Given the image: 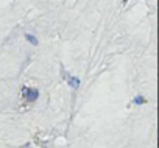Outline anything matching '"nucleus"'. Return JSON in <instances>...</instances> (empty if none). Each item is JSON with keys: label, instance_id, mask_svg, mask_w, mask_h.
<instances>
[{"label": "nucleus", "instance_id": "5", "mask_svg": "<svg viewBox=\"0 0 159 148\" xmlns=\"http://www.w3.org/2000/svg\"><path fill=\"white\" fill-rule=\"evenodd\" d=\"M123 3H126V0H123Z\"/></svg>", "mask_w": 159, "mask_h": 148}, {"label": "nucleus", "instance_id": "3", "mask_svg": "<svg viewBox=\"0 0 159 148\" xmlns=\"http://www.w3.org/2000/svg\"><path fill=\"white\" fill-rule=\"evenodd\" d=\"M25 39H27L31 45H38V44H39V41L36 39V36H33V34H30V33H25Z\"/></svg>", "mask_w": 159, "mask_h": 148}, {"label": "nucleus", "instance_id": "1", "mask_svg": "<svg viewBox=\"0 0 159 148\" xmlns=\"http://www.w3.org/2000/svg\"><path fill=\"white\" fill-rule=\"evenodd\" d=\"M22 97H24L25 101L33 103L39 98V91L34 89V87H22Z\"/></svg>", "mask_w": 159, "mask_h": 148}, {"label": "nucleus", "instance_id": "2", "mask_svg": "<svg viewBox=\"0 0 159 148\" xmlns=\"http://www.w3.org/2000/svg\"><path fill=\"white\" fill-rule=\"evenodd\" d=\"M64 80L69 83V86H70L72 89H78V87H80V84H81L80 78H76V77H72V75H69V73H66V72H64Z\"/></svg>", "mask_w": 159, "mask_h": 148}, {"label": "nucleus", "instance_id": "4", "mask_svg": "<svg viewBox=\"0 0 159 148\" xmlns=\"http://www.w3.org/2000/svg\"><path fill=\"white\" fill-rule=\"evenodd\" d=\"M133 101H134V105H145V103H147L145 97H142V95H136Z\"/></svg>", "mask_w": 159, "mask_h": 148}]
</instances>
